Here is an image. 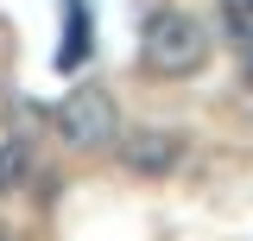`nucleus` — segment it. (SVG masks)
I'll use <instances>...</instances> for the list:
<instances>
[{"mask_svg":"<svg viewBox=\"0 0 253 241\" xmlns=\"http://www.w3.org/2000/svg\"><path fill=\"white\" fill-rule=\"evenodd\" d=\"M26 172H32L26 140H0V197H13V190L26 184Z\"/></svg>","mask_w":253,"mask_h":241,"instance_id":"4","label":"nucleus"},{"mask_svg":"<svg viewBox=\"0 0 253 241\" xmlns=\"http://www.w3.org/2000/svg\"><path fill=\"white\" fill-rule=\"evenodd\" d=\"M57 133H63V146H76V152H108L114 140H121L114 95H108V89H95V83L70 89V95L57 102Z\"/></svg>","mask_w":253,"mask_h":241,"instance_id":"2","label":"nucleus"},{"mask_svg":"<svg viewBox=\"0 0 253 241\" xmlns=\"http://www.w3.org/2000/svg\"><path fill=\"white\" fill-rule=\"evenodd\" d=\"M139 63L152 76H196L209 63V32L184 6H152L139 26Z\"/></svg>","mask_w":253,"mask_h":241,"instance_id":"1","label":"nucleus"},{"mask_svg":"<svg viewBox=\"0 0 253 241\" xmlns=\"http://www.w3.org/2000/svg\"><path fill=\"white\" fill-rule=\"evenodd\" d=\"M221 19H228V32H234V45L247 51L253 45V0H221Z\"/></svg>","mask_w":253,"mask_h":241,"instance_id":"5","label":"nucleus"},{"mask_svg":"<svg viewBox=\"0 0 253 241\" xmlns=\"http://www.w3.org/2000/svg\"><path fill=\"white\" fill-rule=\"evenodd\" d=\"M114 146H121V165L133 178H171L184 165V133H171V127H133Z\"/></svg>","mask_w":253,"mask_h":241,"instance_id":"3","label":"nucleus"},{"mask_svg":"<svg viewBox=\"0 0 253 241\" xmlns=\"http://www.w3.org/2000/svg\"><path fill=\"white\" fill-rule=\"evenodd\" d=\"M241 70H247V83H253V45H247V51H241Z\"/></svg>","mask_w":253,"mask_h":241,"instance_id":"6","label":"nucleus"},{"mask_svg":"<svg viewBox=\"0 0 253 241\" xmlns=\"http://www.w3.org/2000/svg\"><path fill=\"white\" fill-rule=\"evenodd\" d=\"M0 241H13V229H0Z\"/></svg>","mask_w":253,"mask_h":241,"instance_id":"7","label":"nucleus"}]
</instances>
